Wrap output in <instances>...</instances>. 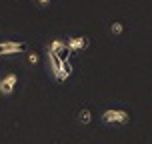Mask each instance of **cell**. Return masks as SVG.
Masks as SVG:
<instances>
[{
  "label": "cell",
  "mask_w": 152,
  "mask_h": 144,
  "mask_svg": "<svg viewBox=\"0 0 152 144\" xmlns=\"http://www.w3.org/2000/svg\"><path fill=\"white\" fill-rule=\"evenodd\" d=\"M128 120H130V114L126 110H120V108H110V110L102 112L104 124H126Z\"/></svg>",
  "instance_id": "1"
},
{
  "label": "cell",
  "mask_w": 152,
  "mask_h": 144,
  "mask_svg": "<svg viewBox=\"0 0 152 144\" xmlns=\"http://www.w3.org/2000/svg\"><path fill=\"white\" fill-rule=\"evenodd\" d=\"M28 46L26 42H16V40H4L0 42V56H12V54L26 52Z\"/></svg>",
  "instance_id": "2"
},
{
  "label": "cell",
  "mask_w": 152,
  "mask_h": 144,
  "mask_svg": "<svg viewBox=\"0 0 152 144\" xmlns=\"http://www.w3.org/2000/svg\"><path fill=\"white\" fill-rule=\"evenodd\" d=\"M16 84H18V76L14 72H10V74L2 76L0 78V94H4V96H10L12 92H14Z\"/></svg>",
  "instance_id": "3"
},
{
  "label": "cell",
  "mask_w": 152,
  "mask_h": 144,
  "mask_svg": "<svg viewBox=\"0 0 152 144\" xmlns=\"http://www.w3.org/2000/svg\"><path fill=\"white\" fill-rule=\"evenodd\" d=\"M66 46L72 52L84 50V48H88V38L86 36H70V38H66Z\"/></svg>",
  "instance_id": "4"
},
{
  "label": "cell",
  "mask_w": 152,
  "mask_h": 144,
  "mask_svg": "<svg viewBox=\"0 0 152 144\" xmlns=\"http://www.w3.org/2000/svg\"><path fill=\"white\" fill-rule=\"evenodd\" d=\"M90 120H92V112L88 108H82V110L78 112V122H80V124H88Z\"/></svg>",
  "instance_id": "5"
},
{
  "label": "cell",
  "mask_w": 152,
  "mask_h": 144,
  "mask_svg": "<svg viewBox=\"0 0 152 144\" xmlns=\"http://www.w3.org/2000/svg\"><path fill=\"white\" fill-rule=\"evenodd\" d=\"M122 30H124L122 22H112V26H110V32L112 34H122Z\"/></svg>",
  "instance_id": "6"
},
{
  "label": "cell",
  "mask_w": 152,
  "mask_h": 144,
  "mask_svg": "<svg viewBox=\"0 0 152 144\" xmlns=\"http://www.w3.org/2000/svg\"><path fill=\"white\" fill-rule=\"evenodd\" d=\"M38 60H40V56L36 52H28V62L30 64H38Z\"/></svg>",
  "instance_id": "7"
},
{
  "label": "cell",
  "mask_w": 152,
  "mask_h": 144,
  "mask_svg": "<svg viewBox=\"0 0 152 144\" xmlns=\"http://www.w3.org/2000/svg\"><path fill=\"white\" fill-rule=\"evenodd\" d=\"M36 4L40 8H44V6H48V4H50V0H36Z\"/></svg>",
  "instance_id": "8"
}]
</instances>
